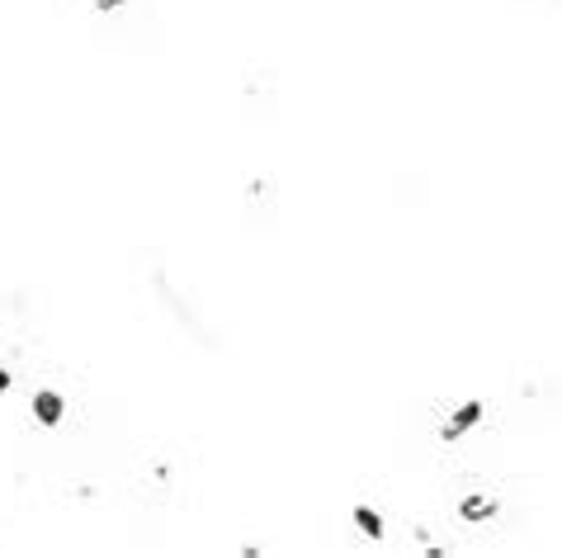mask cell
Instances as JSON below:
<instances>
[{"instance_id":"cell-1","label":"cell","mask_w":562,"mask_h":558,"mask_svg":"<svg viewBox=\"0 0 562 558\" xmlns=\"http://www.w3.org/2000/svg\"><path fill=\"white\" fill-rule=\"evenodd\" d=\"M241 100H246V119L270 123L274 110H279V76H274V67H260V62H251L246 76H241Z\"/></svg>"},{"instance_id":"cell-2","label":"cell","mask_w":562,"mask_h":558,"mask_svg":"<svg viewBox=\"0 0 562 558\" xmlns=\"http://www.w3.org/2000/svg\"><path fill=\"white\" fill-rule=\"evenodd\" d=\"M241 219L256 232H270L279 223V180L274 176H251V185H246V194H241Z\"/></svg>"},{"instance_id":"cell-3","label":"cell","mask_w":562,"mask_h":558,"mask_svg":"<svg viewBox=\"0 0 562 558\" xmlns=\"http://www.w3.org/2000/svg\"><path fill=\"white\" fill-rule=\"evenodd\" d=\"M502 511H506V498L492 483H477V488H468L463 498H454V516L468 525V531H487Z\"/></svg>"},{"instance_id":"cell-4","label":"cell","mask_w":562,"mask_h":558,"mask_svg":"<svg viewBox=\"0 0 562 558\" xmlns=\"http://www.w3.org/2000/svg\"><path fill=\"white\" fill-rule=\"evenodd\" d=\"M355 525H359V531H364L369 539H379V535H383V516H379L373 506H364V502L355 506Z\"/></svg>"},{"instance_id":"cell-5","label":"cell","mask_w":562,"mask_h":558,"mask_svg":"<svg viewBox=\"0 0 562 558\" xmlns=\"http://www.w3.org/2000/svg\"><path fill=\"white\" fill-rule=\"evenodd\" d=\"M90 10H100V14H119L123 5H128V0H86Z\"/></svg>"}]
</instances>
